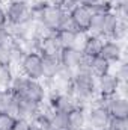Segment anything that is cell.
Here are the masks:
<instances>
[{"label": "cell", "mask_w": 128, "mask_h": 130, "mask_svg": "<svg viewBox=\"0 0 128 130\" xmlns=\"http://www.w3.org/2000/svg\"><path fill=\"white\" fill-rule=\"evenodd\" d=\"M15 95H20V97H26L29 100H32L35 103H45L47 101V88L44 85L42 80H33L29 79L23 74H15L14 80H12V85L9 88Z\"/></svg>", "instance_id": "cell-2"}, {"label": "cell", "mask_w": 128, "mask_h": 130, "mask_svg": "<svg viewBox=\"0 0 128 130\" xmlns=\"http://www.w3.org/2000/svg\"><path fill=\"white\" fill-rule=\"evenodd\" d=\"M127 35H128V20H121L119 18L116 26L113 27V30H112L110 36L107 39H112V41L124 44V41L127 39Z\"/></svg>", "instance_id": "cell-19"}, {"label": "cell", "mask_w": 128, "mask_h": 130, "mask_svg": "<svg viewBox=\"0 0 128 130\" xmlns=\"http://www.w3.org/2000/svg\"><path fill=\"white\" fill-rule=\"evenodd\" d=\"M118 17H116V14L113 12V11H110V12H107L105 15H104V21H102V32H101V36L104 38V39H107L109 36H110V33L113 30V27L116 26V23H118Z\"/></svg>", "instance_id": "cell-22"}, {"label": "cell", "mask_w": 128, "mask_h": 130, "mask_svg": "<svg viewBox=\"0 0 128 130\" xmlns=\"http://www.w3.org/2000/svg\"><path fill=\"white\" fill-rule=\"evenodd\" d=\"M14 130H29V120H24V118H17V123H15V127Z\"/></svg>", "instance_id": "cell-31"}, {"label": "cell", "mask_w": 128, "mask_h": 130, "mask_svg": "<svg viewBox=\"0 0 128 130\" xmlns=\"http://www.w3.org/2000/svg\"><path fill=\"white\" fill-rule=\"evenodd\" d=\"M0 65H3V67H12L11 47L9 45H0Z\"/></svg>", "instance_id": "cell-28"}, {"label": "cell", "mask_w": 128, "mask_h": 130, "mask_svg": "<svg viewBox=\"0 0 128 130\" xmlns=\"http://www.w3.org/2000/svg\"><path fill=\"white\" fill-rule=\"evenodd\" d=\"M15 101H17V118H24V120H32L41 110V106H42L39 103H35L29 98L20 97V95H15Z\"/></svg>", "instance_id": "cell-13"}, {"label": "cell", "mask_w": 128, "mask_h": 130, "mask_svg": "<svg viewBox=\"0 0 128 130\" xmlns=\"http://www.w3.org/2000/svg\"><path fill=\"white\" fill-rule=\"evenodd\" d=\"M14 77H15V68L14 67L0 65V88L2 89H9Z\"/></svg>", "instance_id": "cell-21"}, {"label": "cell", "mask_w": 128, "mask_h": 130, "mask_svg": "<svg viewBox=\"0 0 128 130\" xmlns=\"http://www.w3.org/2000/svg\"><path fill=\"white\" fill-rule=\"evenodd\" d=\"M47 3H50V5H54V6H60V5L63 3V0H47Z\"/></svg>", "instance_id": "cell-34"}, {"label": "cell", "mask_w": 128, "mask_h": 130, "mask_svg": "<svg viewBox=\"0 0 128 130\" xmlns=\"http://www.w3.org/2000/svg\"><path fill=\"white\" fill-rule=\"evenodd\" d=\"M47 104L51 107V110H57L62 113H68L74 107H77V101L69 92H56V94H48Z\"/></svg>", "instance_id": "cell-8"}, {"label": "cell", "mask_w": 128, "mask_h": 130, "mask_svg": "<svg viewBox=\"0 0 128 130\" xmlns=\"http://www.w3.org/2000/svg\"><path fill=\"white\" fill-rule=\"evenodd\" d=\"M78 5V2L77 0H63V3L60 5V8H62V11L66 12V14H69L75 6Z\"/></svg>", "instance_id": "cell-30"}, {"label": "cell", "mask_w": 128, "mask_h": 130, "mask_svg": "<svg viewBox=\"0 0 128 130\" xmlns=\"http://www.w3.org/2000/svg\"><path fill=\"white\" fill-rule=\"evenodd\" d=\"M105 130H128V118H115V117H110Z\"/></svg>", "instance_id": "cell-27"}, {"label": "cell", "mask_w": 128, "mask_h": 130, "mask_svg": "<svg viewBox=\"0 0 128 130\" xmlns=\"http://www.w3.org/2000/svg\"><path fill=\"white\" fill-rule=\"evenodd\" d=\"M50 130H51V129H50Z\"/></svg>", "instance_id": "cell-37"}, {"label": "cell", "mask_w": 128, "mask_h": 130, "mask_svg": "<svg viewBox=\"0 0 128 130\" xmlns=\"http://www.w3.org/2000/svg\"><path fill=\"white\" fill-rule=\"evenodd\" d=\"M99 56L104 58L107 62H110L112 65L118 64V62H121L125 58L124 44L112 41V39H104V42L101 45V50H99Z\"/></svg>", "instance_id": "cell-10"}, {"label": "cell", "mask_w": 128, "mask_h": 130, "mask_svg": "<svg viewBox=\"0 0 128 130\" xmlns=\"http://www.w3.org/2000/svg\"><path fill=\"white\" fill-rule=\"evenodd\" d=\"M42 58V79H53L62 68L59 56H41Z\"/></svg>", "instance_id": "cell-17"}, {"label": "cell", "mask_w": 128, "mask_h": 130, "mask_svg": "<svg viewBox=\"0 0 128 130\" xmlns=\"http://www.w3.org/2000/svg\"><path fill=\"white\" fill-rule=\"evenodd\" d=\"M88 8L91 9L92 14H101V15L113 11V6H112V2L110 0H98L96 3H94L92 6H88Z\"/></svg>", "instance_id": "cell-24"}, {"label": "cell", "mask_w": 128, "mask_h": 130, "mask_svg": "<svg viewBox=\"0 0 128 130\" xmlns=\"http://www.w3.org/2000/svg\"><path fill=\"white\" fill-rule=\"evenodd\" d=\"M75 130H92V129L88 127V126H84V127H81V129H75Z\"/></svg>", "instance_id": "cell-35"}, {"label": "cell", "mask_w": 128, "mask_h": 130, "mask_svg": "<svg viewBox=\"0 0 128 130\" xmlns=\"http://www.w3.org/2000/svg\"><path fill=\"white\" fill-rule=\"evenodd\" d=\"M84 35L83 32H77L74 29H59L54 32V36L57 39V42L60 44V47H81V42L84 39Z\"/></svg>", "instance_id": "cell-11"}, {"label": "cell", "mask_w": 128, "mask_h": 130, "mask_svg": "<svg viewBox=\"0 0 128 130\" xmlns=\"http://www.w3.org/2000/svg\"><path fill=\"white\" fill-rule=\"evenodd\" d=\"M102 42H104V38L96 36V35H91V33H86L84 35V39L81 42L80 50L83 52V55L94 58V56H98L99 55V50H101Z\"/></svg>", "instance_id": "cell-15"}, {"label": "cell", "mask_w": 128, "mask_h": 130, "mask_svg": "<svg viewBox=\"0 0 128 130\" xmlns=\"http://www.w3.org/2000/svg\"><path fill=\"white\" fill-rule=\"evenodd\" d=\"M2 26H8V17H6V9L5 6L0 3V27Z\"/></svg>", "instance_id": "cell-32"}, {"label": "cell", "mask_w": 128, "mask_h": 130, "mask_svg": "<svg viewBox=\"0 0 128 130\" xmlns=\"http://www.w3.org/2000/svg\"><path fill=\"white\" fill-rule=\"evenodd\" d=\"M50 129L51 130H68V117L66 113L51 110L50 113Z\"/></svg>", "instance_id": "cell-20"}, {"label": "cell", "mask_w": 128, "mask_h": 130, "mask_svg": "<svg viewBox=\"0 0 128 130\" xmlns=\"http://www.w3.org/2000/svg\"><path fill=\"white\" fill-rule=\"evenodd\" d=\"M69 20L74 26V29L77 32H83L88 33V29H89V24H91V18H92V12L88 6L84 5H77L69 14Z\"/></svg>", "instance_id": "cell-9"}, {"label": "cell", "mask_w": 128, "mask_h": 130, "mask_svg": "<svg viewBox=\"0 0 128 130\" xmlns=\"http://www.w3.org/2000/svg\"><path fill=\"white\" fill-rule=\"evenodd\" d=\"M110 115L107 109L102 106L99 98L96 97L88 107H86V126L92 130H105L109 124Z\"/></svg>", "instance_id": "cell-4"}, {"label": "cell", "mask_w": 128, "mask_h": 130, "mask_svg": "<svg viewBox=\"0 0 128 130\" xmlns=\"http://www.w3.org/2000/svg\"><path fill=\"white\" fill-rule=\"evenodd\" d=\"M15 123H17L15 117L6 112H0V130H14Z\"/></svg>", "instance_id": "cell-26"}, {"label": "cell", "mask_w": 128, "mask_h": 130, "mask_svg": "<svg viewBox=\"0 0 128 130\" xmlns=\"http://www.w3.org/2000/svg\"><path fill=\"white\" fill-rule=\"evenodd\" d=\"M119 79L113 74V71L96 77V95L99 98H109L112 95H116L119 88Z\"/></svg>", "instance_id": "cell-6"}, {"label": "cell", "mask_w": 128, "mask_h": 130, "mask_svg": "<svg viewBox=\"0 0 128 130\" xmlns=\"http://www.w3.org/2000/svg\"><path fill=\"white\" fill-rule=\"evenodd\" d=\"M78 5H84V6H92L94 3H96L98 0H77Z\"/></svg>", "instance_id": "cell-33"}, {"label": "cell", "mask_w": 128, "mask_h": 130, "mask_svg": "<svg viewBox=\"0 0 128 130\" xmlns=\"http://www.w3.org/2000/svg\"><path fill=\"white\" fill-rule=\"evenodd\" d=\"M62 47L60 44L57 42L54 32L48 33L42 38H39V48H38V53L41 56H59Z\"/></svg>", "instance_id": "cell-14"}, {"label": "cell", "mask_w": 128, "mask_h": 130, "mask_svg": "<svg viewBox=\"0 0 128 130\" xmlns=\"http://www.w3.org/2000/svg\"><path fill=\"white\" fill-rule=\"evenodd\" d=\"M75 98L78 106L88 107L98 95H96V79L89 70H74V77L68 91Z\"/></svg>", "instance_id": "cell-1"}, {"label": "cell", "mask_w": 128, "mask_h": 130, "mask_svg": "<svg viewBox=\"0 0 128 130\" xmlns=\"http://www.w3.org/2000/svg\"><path fill=\"white\" fill-rule=\"evenodd\" d=\"M12 33L9 30V26H2L0 27V45H9L12 42Z\"/></svg>", "instance_id": "cell-29"}, {"label": "cell", "mask_w": 128, "mask_h": 130, "mask_svg": "<svg viewBox=\"0 0 128 130\" xmlns=\"http://www.w3.org/2000/svg\"><path fill=\"white\" fill-rule=\"evenodd\" d=\"M81 58H83V52L78 47H65L59 53L60 65L68 68V70H72V71L78 68V65L81 62Z\"/></svg>", "instance_id": "cell-12"}, {"label": "cell", "mask_w": 128, "mask_h": 130, "mask_svg": "<svg viewBox=\"0 0 128 130\" xmlns=\"http://www.w3.org/2000/svg\"><path fill=\"white\" fill-rule=\"evenodd\" d=\"M9 47H11V58H12V67L15 68V67H18L20 62L23 61V58H24V55H26V52H24V48H23V45L18 42V41H12L11 44H9Z\"/></svg>", "instance_id": "cell-23"}, {"label": "cell", "mask_w": 128, "mask_h": 130, "mask_svg": "<svg viewBox=\"0 0 128 130\" xmlns=\"http://www.w3.org/2000/svg\"><path fill=\"white\" fill-rule=\"evenodd\" d=\"M8 26H18L24 23H32V9L30 3L24 0H8L5 6Z\"/></svg>", "instance_id": "cell-3"}, {"label": "cell", "mask_w": 128, "mask_h": 130, "mask_svg": "<svg viewBox=\"0 0 128 130\" xmlns=\"http://www.w3.org/2000/svg\"><path fill=\"white\" fill-rule=\"evenodd\" d=\"M24 2H29V3H32L33 0H24Z\"/></svg>", "instance_id": "cell-36"}, {"label": "cell", "mask_w": 128, "mask_h": 130, "mask_svg": "<svg viewBox=\"0 0 128 130\" xmlns=\"http://www.w3.org/2000/svg\"><path fill=\"white\" fill-rule=\"evenodd\" d=\"M99 101L107 109V112H109L110 117H115V118H128V100H127V97L112 95V97H109V98H99Z\"/></svg>", "instance_id": "cell-7"}, {"label": "cell", "mask_w": 128, "mask_h": 130, "mask_svg": "<svg viewBox=\"0 0 128 130\" xmlns=\"http://www.w3.org/2000/svg\"><path fill=\"white\" fill-rule=\"evenodd\" d=\"M89 71L92 73V76L96 79V77H101V76L110 73V71H112V64L107 62L104 58H101V56L98 55V56H94V58L91 59Z\"/></svg>", "instance_id": "cell-18"}, {"label": "cell", "mask_w": 128, "mask_h": 130, "mask_svg": "<svg viewBox=\"0 0 128 130\" xmlns=\"http://www.w3.org/2000/svg\"><path fill=\"white\" fill-rule=\"evenodd\" d=\"M68 117V130L81 129L86 126V107L84 106H77L72 110L66 113Z\"/></svg>", "instance_id": "cell-16"}, {"label": "cell", "mask_w": 128, "mask_h": 130, "mask_svg": "<svg viewBox=\"0 0 128 130\" xmlns=\"http://www.w3.org/2000/svg\"><path fill=\"white\" fill-rule=\"evenodd\" d=\"M116 65V68L115 70H112L113 71V74L119 79V82H128V64H127V59L124 58L121 62H118Z\"/></svg>", "instance_id": "cell-25"}, {"label": "cell", "mask_w": 128, "mask_h": 130, "mask_svg": "<svg viewBox=\"0 0 128 130\" xmlns=\"http://www.w3.org/2000/svg\"><path fill=\"white\" fill-rule=\"evenodd\" d=\"M18 68L20 74L33 80H42V58L39 53H26Z\"/></svg>", "instance_id": "cell-5"}]
</instances>
